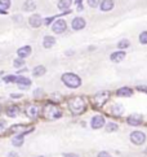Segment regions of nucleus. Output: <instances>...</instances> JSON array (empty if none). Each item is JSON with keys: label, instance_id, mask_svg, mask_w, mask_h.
Masks as SVG:
<instances>
[{"label": "nucleus", "instance_id": "1", "mask_svg": "<svg viewBox=\"0 0 147 157\" xmlns=\"http://www.w3.org/2000/svg\"><path fill=\"white\" fill-rule=\"evenodd\" d=\"M69 106L72 113L75 114H81L84 110L87 108V104L84 101V99L80 96H76V98H72L70 101H69Z\"/></svg>", "mask_w": 147, "mask_h": 157}, {"label": "nucleus", "instance_id": "2", "mask_svg": "<svg viewBox=\"0 0 147 157\" xmlns=\"http://www.w3.org/2000/svg\"><path fill=\"white\" fill-rule=\"evenodd\" d=\"M62 82L70 88H77L81 86L80 77L74 74V73H65V74L62 75Z\"/></svg>", "mask_w": 147, "mask_h": 157}, {"label": "nucleus", "instance_id": "3", "mask_svg": "<svg viewBox=\"0 0 147 157\" xmlns=\"http://www.w3.org/2000/svg\"><path fill=\"white\" fill-rule=\"evenodd\" d=\"M43 116L45 117V118H48V120H57V118H59V117L62 116V112L56 105L48 104V105L44 106Z\"/></svg>", "mask_w": 147, "mask_h": 157}, {"label": "nucleus", "instance_id": "4", "mask_svg": "<svg viewBox=\"0 0 147 157\" xmlns=\"http://www.w3.org/2000/svg\"><path fill=\"white\" fill-rule=\"evenodd\" d=\"M109 98H110L109 91H101L94 96V103L97 106H103L107 100H109Z\"/></svg>", "mask_w": 147, "mask_h": 157}, {"label": "nucleus", "instance_id": "5", "mask_svg": "<svg viewBox=\"0 0 147 157\" xmlns=\"http://www.w3.org/2000/svg\"><path fill=\"white\" fill-rule=\"evenodd\" d=\"M131 140H132L133 144L141 145V144H143L146 142V135H145V132H142V131H133L131 134Z\"/></svg>", "mask_w": 147, "mask_h": 157}, {"label": "nucleus", "instance_id": "6", "mask_svg": "<svg viewBox=\"0 0 147 157\" xmlns=\"http://www.w3.org/2000/svg\"><path fill=\"white\" fill-rule=\"evenodd\" d=\"M39 113H40V108H39L38 105L32 104V105L26 106V114H27V117H30V118H36Z\"/></svg>", "mask_w": 147, "mask_h": 157}, {"label": "nucleus", "instance_id": "7", "mask_svg": "<svg viewBox=\"0 0 147 157\" xmlns=\"http://www.w3.org/2000/svg\"><path fill=\"white\" fill-rule=\"evenodd\" d=\"M52 30L56 33V34H61V33H63L66 30V22L65 20H57L53 24L52 26Z\"/></svg>", "mask_w": 147, "mask_h": 157}, {"label": "nucleus", "instance_id": "8", "mask_svg": "<svg viewBox=\"0 0 147 157\" xmlns=\"http://www.w3.org/2000/svg\"><path fill=\"white\" fill-rule=\"evenodd\" d=\"M93 128H101L105 126V118L102 116H94L92 118V122H90Z\"/></svg>", "mask_w": 147, "mask_h": 157}, {"label": "nucleus", "instance_id": "9", "mask_svg": "<svg viewBox=\"0 0 147 157\" xmlns=\"http://www.w3.org/2000/svg\"><path fill=\"white\" fill-rule=\"evenodd\" d=\"M85 27V20L81 17H76L72 21V29L74 30H81Z\"/></svg>", "mask_w": 147, "mask_h": 157}, {"label": "nucleus", "instance_id": "10", "mask_svg": "<svg viewBox=\"0 0 147 157\" xmlns=\"http://www.w3.org/2000/svg\"><path fill=\"white\" fill-rule=\"evenodd\" d=\"M29 22H30V25L32 27H39L43 24V20H41V17L39 14H32L31 17L29 18Z\"/></svg>", "mask_w": 147, "mask_h": 157}, {"label": "nucleus", "instance_id": "11", "mask_svg": "<svg viewBox=\"0 0 147 157\" xmlns=\"http://www.w3.org/2000/svg\"><path fill=\"white\" fill-rule=\"evenodd\" d=\"M17 83H18V87L20 88L26 90V88L30 87L31 81L29 79V78H26V77H18V81H17Z\"/></svg>", "mask_w": 147, "mask_h": 157}, {"label": "nucleus", "instance_id": "12", "mask_svg": "<svg viewBox=\"0 0 147 157\" xmlns=\"http://www.w3.org/2000/svg\"><path fill=\"white\" fill-rule=\"evenodd\" d=\"M128 123L129 125H132V126H138L142 123V117L141 116H137V114H133L131 117H128Z\"/></svg>", "mask_w": 147, "mask_h": 157}, {"label": "nucleus", "instance_id": "13", "mask_svg": "<svg viewBox=\"0 0 147 157\" xmlns=\"http://www.w3.org/2000/svg\"><path fill=\"white\" fill-rule=\"evenodd\" d=\"M111 61H114V63H120L121 60L125 59V52L124 51H117V52H114L111 53Z\"/></svg>", "mask_w": 147, "mask_h": 157}, {"label": "nucleus", "instance_id": "14", "mask_svg": "<svg viewBox=\"0 0 147 157\" xmlns=\"http://www.w3.org/2000/svg\"><path fill=\"white\" fill-rule=\"evenodd\" d=\"M17 53H18V57L25 59V57H27V56H30V55H31V47H30V46L21 47L18 51H17Z\"/></svg>", "mask_w": 147, "mask_h": 157}, {"label": "nucleus", "instance_id": "15", "mask_svg": "<svg viewBox=\"0 0 147 157\" xmlns=\"http://www.w3.org/2000/svg\"><path fill=\"white\" fill-rule=\"evenodd\" d=\"M116 94H117V96H132L133 90L129 88V87H121V88L117 90Z\"/></svg>", "mask_w": 147, "mask_h": 157}, {"label": "nucleus", "instance_id": "16", "mask_svg": "<svg viewBox=\"0 0 147 157\" xmlns=\"http://www.w3.org/2000/svg\"><path fill=\"white\" fill-rule=\"evenodd\" d=\"M112 8H114V2H112V0H103V2L101 3V9H102L103 12L111 10Z\"/></svg>", "mask_w": 147, "mask_h": 157}, {"label": "nucleus", "instance_id": "17", "mask_svg": "<svg viewBox=\"0 0 147 157\" xmlns=\"http://www.w3.org/2000/svg\"><path fill=\"white\" fill-rule=\"evenodd\" d=\"M54 43H56V39L53 36H45L44 38V40H43V46L45 48H50V47H53L54 46Z\"/></svg>", "mask_w": 147, "mask_h": 157}, {"label": "nucleus", "instance_id": "18", "mask_svg": "<svg viewBox=\"0 0 147 157\" xmlns=\"http://www.w3.org/2000/svg\"><path fill=\"white\" fill-rule=\"evenodd\" d=\"M36 9V4L32 2V0H27V2L23 4V10L26 12H32V10Z\"/></svg>", "mask_w": 147, "mask_h": 157}, {"label": "nucleus", "instance_id": "19", "mask_svg": "<svg viewBox=\"0 0 147 157\" xmlns=\"http://www.w3.org/2000/svg\"><path fill=\"white\" fill-rule=\"evenodd\" d=\"M71 3H72V0H59L58 8L61 10H66V9H69L71 7Z\"/></svg>", "mask_w": 147, "mask_h": 157}, {"label": "nucleus", "instance_id": "20", "mask_svg": "<svg viewBox=\"0 0 147 157\" xmlns=\"http://www.w3.org/2000/svg\"><path fill=\"white\" fill-rule=\"evenodd\" d=\"M10 7V0H0V13H5Z\"/></svg>", "mask_w": 147, "mask_h": 157}, {"label": "nucleus", "instance_id": "21", "mask_svg": "<svg viewBox=\"0 0 147 157\" xmlns=\"http://www.w3.org/2000/svg\"><path fill=\"white\" fill-rule=\"evenodd\" d=\"M32 74L35 77H41V75L45 74V68L43 65H39V66H36V68L32 70Z\"/></svg>", "mask_w": 147, "mask_h": 157}, {"label": "nucleus", "instance_id": "22", "mask_svg": "<svg viewBox=\"0 0 147 157\" xmlns=\"http://www.w3.org/2000/svg\"><path fill=\"white\" fill-rule=\"evenodd\" d=\"M20 113V109L17 108V106H9L8 110H7V114L9 117H12V118H14V117H17V114Z\"/></svg>", "mask_w": 147, "mask_h": 157}, {"label": "nucleus", "instance_id": "23", "mask_svg": "<svg viewBox=\"0 0 147 157\" xmlns=\"http://www.w3.org/2000/svg\"><path fill=\"white\" fill-rule=\"evenodd\" d=\"M12 144L16 145V147H20V145L23 144V135H17L16 138H13Z\"/></svg>", "mask_w": 147, "mask_h": 157}, {"label": "nucleus", "instance_id": "24", "mask_svg": "<svg viewBox=\"0 0 147 157\" xmlns=\"http://www.w3.org/2000/svg\"><path fill=\"white\" fill-rule=\"evenodd\" d=\"M129 46H131V42H129L128 39H123V40H120L117 43V48H120V49H125Z\"/></svg>", "mask_w": 147, "mask_h": 157}, {"label": "nucleus", "instance_id": "25", "mask_svg": "<svg viewBox=\"0 0 147 157\" xmlns=\"http://www.w3.org/2000/svg\"><path fill=\"white\" fill-rule=\"evenodd\" d=\"M123 106L121 105H114L112 106V113L114 114H116V116H120L121 113H123Z\"/></svg>", "mask_w": 147, "mask_h": 157}, {"label": "nucleus", "instance_id": "26", "mask_svg": "<svg viewBox=\"0 0 147 157\" xmlns=\"http://www.w3.org/2000/svg\"><path fill=\"white\" fill-rule=\"evenodd\" d=\"M117 125L116 123H112V122H110V123H107V127H106V130L109 131V132H112V131H116L117 130Z\"/></svg>", "mask_w": 147, "mask_h": 157}, {"label": "nucleus", "instance_id": "27", "mask_svg": "<svg viewBox=\"0 0 147 157\" xmlns=\"http://www.w3.org/2000/svg\"><path fill=\"white\" fill-rule=\"evenodd\" d=\"M13 64H14L16 68H21V66H23V65H25V61H23V59L18 57V59H16V60L13 61Z\"/></svg>", "mask_w": 147, "mask_h": 157}, {"label": "nucleus", "instance_id": "28", "mask_svg": "<svg viewBox=\"0 0 147 157\" xmlns=\"http://www.w3.org/2000/svg\"><path fill=\"white\" fill-rule=\"evenodd\" d=\"M23 130H25V126H20V125H14V126H12V128H10L12 132H20V131H23Z\"/></svg>", "mask_w": 147, "mask_h": 157}, {"label": "nucleus", "instance_id": "29", "mask_svg": "<svg viewBox=\"0 0 147 157\" xmlns=\"http://www.w3.org/2000/svg\"><path fill=\"white\" fill-rule=\"evenodd\" d=\"M139 42L142 44H147V31H143L142 34L139 35Z\"/></svg>", "mask_w": 147, "mask_h": 157}, {"label": "nucleus", "instance_id": "30", "mask_svg": "<svg viewBox=\"0 0 147 157\" xmlns=\"http://www.w3.org/2000/svg\"><path fill=\"white\" fill-rule=\"evenodd\" d=\"M99 2L101 0H88V4H89V7L95 8V7H98L99 5Z\"/></svg>", "mask_w": 147, "mask_h": 157}, {"label": "nucleus", "instance_id": "31", "mask_svg": "<svg viewBox=\"0 0 147 157\" xmlns=\"http://www.w3.org/2000/svg\"><path fill=\"white\" fill-rule=\"evenodd\" d=\"M4 81L5 82H17V81H18V77H16V75H8V77L4 78Z\"/></svg>", "mask_w": 147, "mask_h": 157}, {"label": "nucleus", "instance_id": "32", "mask_svg": "<svg viewBox=\"0 0 147 157\" xmlns=\"http://www.w3.org/2000/svg\"><path fill=\"white\" fill-rule=\"evenodd\" d=\"M5 125H7V123H5V121L4 120H0V131H3L4 128H5Z\"/></svg>", "mask_w": 147, "mask_h": 157}, {"label": "nucleus", "instance_id": "33", "mask_svg": "<svg viewBox=\"0 0 147 157\" xmlns=\"http://www.w3.org/2000/svg\"><path fill=\"white\" fill-rule=\"evenodd\" d=\"M98 157H111V155L107 153V152H99L98 153Z\"/></svg>", "mask_w": 147, "mask_h": 157}, {"label": "nucleus", "instance_id": "34", "mask_svg": "<svg viewBox=\"0 0 147 157\" xmlns=\"http://www.w3.org/2000/svg\"><path fill=\"white\" fill-rule=\"evenodd\" d=\"M10 96H12V99H21L22 95H21V94H12Z\"/></svg>", "mask_w": 147, "mask_h": 157}, {"label": "nucleus", "instance_id": "35", "mask_svg": "<svg viewBox=\"0 0 147 157\" xmlns=\"http://www.w3.org/2000/svg\"><path fill=\"white\" fill-rule=\"evenodd\" d=\"M53 20H54V17H50V18H47V20H45V21H44V24H45V25H49V24H50V22H52Z\"/></svg>", "mask_w": 147, "mask_h": 157}, {"label": "nucleus", "instance_id": "36", "mask_svg": "<svg viewBox=\"0 0 147 157\" xmlns=\"http://www.w3.org/2000/svg\"><path fill=\"white\" fill-rule=\"evenodd\" d=\"M8 157H18V153H17V152H9Z\"/></svg>", "mask_w": 147, "mask_h": 157}, {"label": "nucleus", "instance_id": "37", "mask_svg": "<svg viewBox=\"0 0 147 157\" xmlns=\"http://www.w3.org/2000/svg\"><path fill=\"white\" fill-rule=\"evenodd\" d=\"M65 157H79V156L75 153H67V155H65Z\"/></svg>", "mask_w": 147, "mask_h": 157}, {"label": "nucleus", "instance_id": "38", "mask_svg": "<svg viewBox=\"0 0 147 157\" xmlns=\"http://www.w3.org/2000/svg\"><path fill=\"white\" fill-rule=\"evenodd\" d=\"M39 94H43V91H41V90H36V91H35V96H38Z\"/></svg>", "mask_w": 147, "mask_h": 157}, {"label": "nucleus", "instance_id": "39", "mask_svg": "<svg viewBox=\"0 0 147 157\" xmlns=\"http://www.w3.org/2000/svg\"><path fill=\"white\" fill-rule=\"evenodd\" d=\"M0 110H2V108H0Z\"/></svg>", "mask_w": 147, "mask_h": 157}, {"label": "nucleus", "instance_id": "40", "mask_svg": "<svg viewBox=\"0 0 147 157\" xmlns=\"http://www.w3.org/2000/svg\"><path fill=\"white\" fill-rule=\"evenodd\" d=\"M40 157H43V156H40Z\"/></svg>", "mask_w": 147, "mask_h": 157}]
</instances>
